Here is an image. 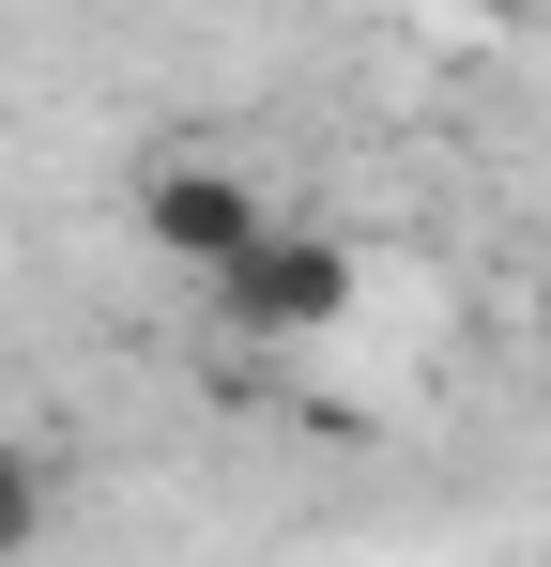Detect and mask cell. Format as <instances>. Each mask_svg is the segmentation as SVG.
<instances>
[{"instance_id": "3957f363", "label": "cell", "mask_w": 551, "mask_h": 567, "mask_svg": "<svg viewBox=\"0 0 551 567\" xmlns=\"http://www.w3.org/2000/svg\"><path fill=\"white\" fill-rule=\"evenodd\" d=\"M46 506H62L46 461H31V445H0V553H31V537H46Z\"/></svg>"}, {"instance_id": "6da1fadb", "label": "cell", "mask_w": 551, "mask_h": 567, "mask_svg": "<svg viewBox=\"0 0 551 567\" xmlns=\"http://www.w3.org/2000/svg\"><path fill=\"white\" fill-rule=\"evenodd\" d=\"M367 261L337 246V230H306V215H261L230 261H199V307L230 322V338H261V353H291V338H337L353 322Z\"/></svg>"}, {"instance_id": "277c9868", "label": "cell", "mask_w": 551, "mask_h": 567, "mask_svg": "<svg viewBox=\"0 0 551 567\" xmlns=\"http://www.w3.org/2000/svg\"><path fill=\"white\" fill-rule=\"evenodd\" d=\"M459 16H490V31H521V16H551V0H459Z\"/></svg>"}, {"instance_id": "7a4b0ae2", "label": "cell", "mask_w": 551, "mask_h": 567, "mask_svg": "<svg viewBox=\"0 0 551 567\" xmlns=\"http://www.w3.org/2000/svg\"><path fill=\"white\" fill-rule=\"evenodd\" d=\"M123 215H138V246H154V261L199 277V261H230V246L276 215V185H261V169H230V154H154V169L123 185Z\"/></svg>"}]
</instances>
